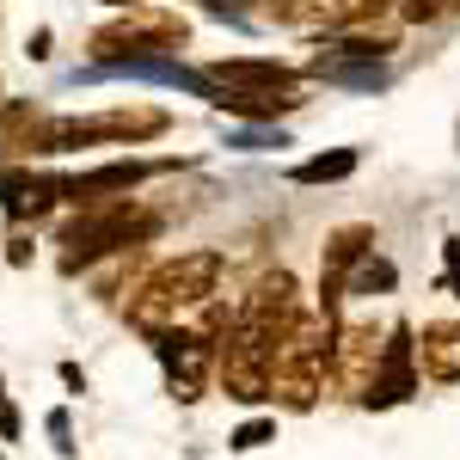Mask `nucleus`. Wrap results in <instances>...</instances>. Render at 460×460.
Instances as JSON below:
<instances>
[{"instance_id": "obj_21", "label": "nucleus", "mask_w": 460, "mask_h": 460, "mask_svg": "<svg viewBox=\"0 0 460 460\" xmlns=\"http://www.w3.org/2000/svg\"><path fill=\"white\" fill-rule=\"evenodd\" d=\"M393 13H399L405 25H436V19L460 13V0H393Z\"/></svg>"}, {"instance_id": "obj_18", "label": "nucleus", "mask_w": 460, "mask_h": 460, "mask_svg": "<svg viewBox=\"0 0 460 460\" xmlns=\"http://www.w3.org/2000/svg\"><path fill=\"white\" fill-rule=\"evenodd\" d=\"M49 111L31 99H0V154L6 160H37V136H43Z\"/></svg>"}, {"instance_id": "obj_10", "label": "nucleus", "mask_w": 460, "mask_h": 460, "mask_svg": "<svg viewBox=\"0 0 460 460\" xmlns=\"http://www.w3.org/2000/svg\"><path fill=\"white\" fill-rule=\"evenodd\" d=\"M393 6V0H264V19L283 25V31H350V25H375V13Z\"/></svg>"}, {"instance_id": "obj_14", "label": "nucleus", "mask_w": 460, "mask_h": 460, "mask_svg": "<svg viewBox=\"0 0 460 460\" xmlns=\"http://www.w3.org/2000/svg\"><path fill=\"white\" fill-rule=\"evenodd\" d=\"M0 209H6V221H31L37 227L43 215L62 209V172L6 160V166H0Z\"/></svg>"}, {"instance_id": "obj_15", "label": "nucleus", "mask_w": 460, "mask_h": 460, "mask_svg": "<svg viewBox=\"0 0 460 460\" xmlns=\"http://www.w3.org/2000/svg\"><path fill=\"white\" fill-rule=\"evenodd\" d=\"M197 74L221 93H295V86H307V74L277 62V56H221V62H203Z\"/></svg>"}, {"instance_id": "obj_17", "label": "nucleus", "mask_w": 460, "mask_h": 460, "mask_svg": "<svg viewBox=\"0 0 460 460\" xmlns=\"http://www.w3.org/2000/svg\"><path fill=\"white\" fill-rule=\"evenodd\" d=\"M203 99H209L221 117H240V123H277V117L307 105V86H295V93H221V86L203 80Z\"/></svg>"}, {"instance_id": "obj_4", "label": "nucleus", "mask_w": 460, "mask_h": 460, "mask_svg": "<svg viewBox=\"0 0 460 460\" xmlns=\"http://www.w3.org/2000/svg\"><path fill=\"white\" fill-rule=\"evenodd\" d=\"M184 37H190V25L178 13L136 0V6H117V19L93 31L86 56H93V68H123V62H142V56H178Z\"/></svg>"}, {"instance_id": "obj_22", "label": "nucleus", "mask_w": 460, "mask_h": 460, "mask_svg": "<svg viewBox=\"0 0 460 460\" xmlns=\"http://www.w3.org/2000/svg\"><path fill=\"white\" fill-rule=\"evenodd\" d=\"M31 258H37V227H31V221H13V227H6V264L25 270Z\"/></svg>"}, {"instance_id": "obj_27", "label": "nucleus", "mask_w": 460, "mask_h": 460, "mask_svg": "<svg viewBox=\"0 0 460 460\" xmlns=\"http://www.w3.org/2000/svg\"><path fill=\"white\" fill-rule=\"evenodd\" d=\"M56 375H62V387H68V393H86V368H80V362H62Z\"/></svg>"}, {"instance_id": "obj_5", "label": "nucleus", "mask_w": 460, "mask_h": 460, "mask_svg": "<svg viewBox=\"0 0 460 460\" xmlns=\"http://www.w3.org/2000/svg\"><path fill=\"white\" fill-rule=\"evenodd\" d=\"M332 332L338 319L307 314L277 350V375H270V399L288 411H314L319 393H325V368H332Z\"/></svg>"}, {"instance_id": "obj_3", "label": "nucleus", "mask_w": 460, "mask_h": 460, "mask_svg": "<svg viewBox=\"0 0 460 460\" xmlns=\"http://www.w3.org/2000/svg\"><path fill=\"white\" fill-rule=\"evenodd\" d=\"M172 129V111L160 105H111L93 117H49L43 136H37V160L49 154H74V147H142L160 142Z\"/></svg>"}, {"instance_id": "obj_13", "label": "nucleus", "mask_w": 460, "mask_h": 460, "mask_svg": "<svg viewBox=\"0 0 460 460\" xmlns=\"http://www.w3.org/2000/svg\"><path fill=\"white\" fill-rule=\"evenodd\" d=\"M418 393V350H411V325L393 319L387 325V344H381V362H375V381L362 393L368 411H387V405H405Z\"/></svg>"}, {"instance_id": "obj_6", "label": "nucleus", "mask_w": 460, "mask_h": 460, "mask_svg": "<svg viewBox=\"0 0 460 460\" xmlns=\"http://www.w3.org/2000/svg\"><path fill=\"white\" fill-rule=\"evenodd\" d=\"M277 338H264V332H227L221 344H215V387L227 393V399H240V405H264L270 399V375H277Z\"/></svg>"}, {"instance_id": "obj_2", "label": "nucleus", "mask_w": 460, "mask_h": 460, "mask_svg": "<svg viewBox=\"0 0 460 460\" xmlns=\"http://www.w3.org/2000/svg\"><path fill=\"white\" fill-rule=\"evenodd\" d=\"M166 234V215L136 203V197H111V203H86L62 221L56 246H62V277H80L105 258H123V252H142Z\"/></svg>"}, {"instance_id": "obj_20", "label": "nucleus", "mask_w": 460, "mask_h": 460, "mask_svg": "<svg viewBox=\"0 0 460 460\" xmlns=\"http://www.w3.org/2000/svg\"><path fill=\"white\" fill-rule=\"evenodd\" d=\"M393 283H399L393 258H381V252H368V258H362V264L350 270V283H344V301H350V295H387Z\"/></svg>"}, {"instance_id": "obj_8", "label": "nucleus", "mask_w": 460, "mask_h": 460, "mask_svg": "<svg viewBox=\"0 0 460 460\" xmlns=\"http://www.w3.org/2000/svg\"><path fill=\"white\" fill-rule=\"evenodd\" d=\"M154 356H160V368H166V387H172L178 405H197V399L215 387V344L197 325H166V332H154Z\"/></svg>"}, {"instance_id": "obj_19", "label": "nucleus", "mask_w": 460, "mask_h": 460, "mask_svg": "<svg viewBox=\"0 0 460 460\" xmlns=\"http://www.w3.org/2000/svg\"><path fill=\"white\" fill-rule=\"evenodd\" d=\"M362 160H356V147H332V154H314V160H301V166H288L295 184H344Z\"/></svg>"}, {"instance_id": "obj_7", "label": "nucleus", "mask_w": 460, "mask_h": 460, "mask_svg": "<svg viewBox=\"0 0 460 460\" xmlns=\"http://www.w3.org/2000/svg\"><path fill=\"white\" fill-rule=\"evenodd\" d=\"M178 160H142V154H117V160H99V166H80V172H62V203L68 209H86V203H111V197H136L147 178L172 172Z\"/></svg>"}, {"instance_id": "obj_9", "label": "nucleus", "mask_w": 460, "mask_h": 460, "mask_svg": "<svg viewBox=\"0 0 460 460\" xmlns=\"http://www.w3.org/2000/svg\"><path fill=\"white\" fill-rule=\"evenodd\" d=\"M301 319H307V307H301V283H295V270H283V264H277V270H258V283L240 295V325L277 338V344H283Z\"/></svg>"}, {"instance_id": "obj_24", "label": "nucleus", "mask_w": 460, "mask_h": 460, "mask_svg": "<svg viewBox=\"0 0 460 460\" xmlns=\"http://www.w3.org/2000/svg\"><path fill=\"white\" fill-rule=\"evenodd\" d=\"M43 429H49V442H56V455H74V418H68V405H56V411L43 418Z\"/></svg>"}, {"instance_id": "obj_12", "label": "nucleus", "mask_w": 460, "mask_h": 460, "mask_svg": "<svg viewBox=\"0 0 460 460\" xmlns=\"http://www.w3.org/2000/svg\"><path fill=\"white\" fill-rule=\"evenodd\" d=\"M368 252H375V221H344V227L325 234V252H319V314L325 319H338L344 283H350V270Z\"/></svg>"}, {"instance_id": "obj_11", "label": "nucleus", "mask_w": 460, "mask_h": 460, "mask_svg": "<svg viewBox=\"0 0 460 460\" xmlns=\"http://www.w3.org/2000/svg\"><path fill=\"white\" fill-rule=\"evenodd\" d=\"M381 344H387V332H381L375 319H350V325H338V332H332V368H325V387L356 393V399H362L368 381H375Z\"/></svg>"}, {"instance_id": "obj_29", "label": "nucleus", "mask_w": 460, "mask_h": 460, "mask_svg": "<svg viewBox=\"0 0 460 460\" xmlns=\"http://www.w3.org/2000/svg\"><path fill=\"white\" fill-rule=\"evenodd\" d=\"M442 288H455V301H460V270H448V277H442Z\"/></svg>"}, {"instance_id": "obj_1", "label": "nucleus", "mask_w": 460, "mask_h": 460, "mask_svg": "<svg viewBox=\"0 0 460 460\" xmlns=\"http://www.w3.org/2000/svg\"><path fill=\"white\" fill-rule=\"evenodd\" d=\"M221 277H227V252L197 246V252H178V258H160V264L142 270V283L129 288L123 319H129L142 338L166 332V325H184V319L221 288Z\"/></svg>"}, {"instance_id": "obj_26", "label": "nucleus", "mask_w": 460, "mask_h": 460, "mask_svg": "<svg viewBox=\"0 0 460 460\" xmlns=\"http://www.w3.org/2000/svg\"><path fill=\"white\" fill-rule=\"evenodd\" d=\"M0 436H6V442H19V436H25V424H19V411H13V399H6V393H0Z\"/></svg>"}, {"instance_id": "obj_25", "label": "nucleus", "mask_w": 460, "mask_h": 460, "mask_svg": "<svg viewBox=\"0 0 460 460\" xmlns=\"http://www.w3.org/2000/svg\"><path fill=\"white\" fill-rule=\"evenodd\" d=\"M25 56H31V62H49V56H56V31H49V25H37V31L25 37Z\"/></svg>"}, {"instance_id": "obj_16", "label": "nucleus", "mask_w": 460, "mask_h": 460, "mask_svg": "<svg viewBox=\"0 0 460 460\" xmlns=\"http://www.w3.org/2000/svg\"><path fill=\"white\" fill-rule=\"evenodd\" d=\"M411 350H418V381L460 387V319H429L424 332H411Z\"/></svg>"}, {"instance_id": "obj_28", "label": "nucleus", "mask_w": 460, "mask_h": 460, "mask_svg": "<svg viewBox=\"0 0 460 460\" xmlns=\"http://www.w3.org/2000/svg\"><path fill=\"white\" fill-rule=\"evenodd\" d=\"M448 270H460V234L448 240Z\"/></svg>"}, {"instance_id": "obj_23", "label": "nucleus", "mask_w": 460, "mask_h": 460, "mask_svg": "<svg viewBox=\"0 0 460 460\" xmlns=\"http://www.w3.org/2000/svg\"><path fill=\"white\" fill-rule=\"evenodd\" d=\"M277 436V418H252V424H240L234 436H227V448H240V455H252V448H264Z\"/></svg>"}]
</instances>
